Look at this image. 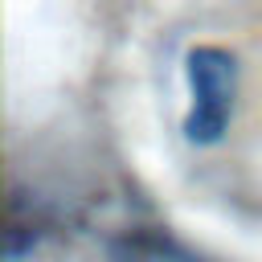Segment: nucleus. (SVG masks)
Instances as JSON below:
<instances>
[{
    "label": "nucleus",
    "mask_w": 262,
    "mask_h": 262,
    "mask_svg": "<svg viewBox=\"0 0 262 262\" xmlns=\"http://www.w3.org/2000/svg\"><path fill=\"white\" fill-rule=\"evenodd\" d=\"M115 262H201V258L184 254L180 246H172L164 237H127L115 250Z\"/></svg>",
    "instance_id": "nucleus-2"
},
{
    "label": "nucleus",
    "mask_w": 262,
    "mask_h": 262,
    "mask_svg": "<svg viewBox=\"0 0 262 262\" xmlns=\"http://www.w3.org/2000/svg\"><path fill=\"white\" fill-rule=\"evenodd\" d=\"M184 74H188V94H192L184 135L192 143H217L233 115L237 61H233V53H225L217 45H196L184 61Z\"/></svg>",
    "instance_id": "nucleus-1"
}]
</instances>
